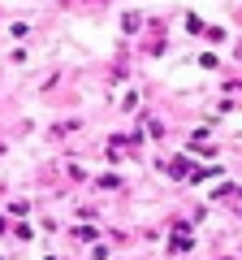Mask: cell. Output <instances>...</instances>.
Masks as SVG:
<instances>
[{"label":"cell","mask_w":242,"mask_h":260,"mask_svg":"<svg viewBox=\"0 0 242 260\" xmlns=\"http://www.w3.org/2000/svg\"><path fill=\"white\" fill-rule=\"evenodd\" d=\"M186 165H190V160H173V165H169V174H173V178H186V174H190Z\"/></svg>","instance_id":"cell-1"}]
</instances>
